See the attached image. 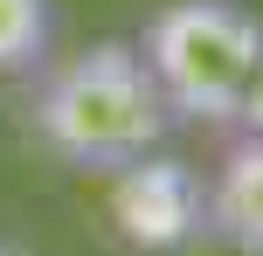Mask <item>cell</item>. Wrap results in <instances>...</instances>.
Returning a JSON list of instances; mask_svg holds the SVG:
<instances>
[{"instance_id":"obj_1","label":"cell","mask_w":263,"mask_h":256,"mask_svg":"<svg viewBox=\"0 0 263 256\" xmlns=\"http://www.w3.org/2000/svg\"><path fill=\"white\" fill-rule=\"evenodd\" d=\"M166 125H173L166 97H159L139 42H97V49L69 55L35 97V139L83 173H118L125 160L166 139Z\"/></svg>"},{"instance_id":"obj_2","label":"cell","mask_w":263,"mask_h":256,"mask_svg":"<svg viewBox=\"0 0 263 256\" xmlns=\"http://www.w3.org/2000/svg\"><path fill=\"white\" fill-rule=\"evenodd\" d=\"M256 49L263 21L242 0H166L139 35V55L166 97V118L180 125H236Z\"/></svg>"},{"instance_id":"obj_3","label":"cell","mask_w":263,"mask_h":256,"mask_svg":"<svg viewBox=\"0 0 263 256\" xmlns=\"http://www.w3.org/2000/svg\"><path fill=\"white\" fill-rule=\"evenodd\" d=\"M111 229L139 256H180L208 243V173H194L173 152H139L111 173Z\"/></svg>"},{"instance_id":"obj_4","label":"cell","mask_w":263,"mask_h":256,"mask_svg":"<svg viewBox=\"0 0 263 256\" xmlns=\"http://www.w3.org/2000/svg\"><path fill=\"white\" fill-rule=\"evenodd\" d=\"M208 243L263 256V132H242L208 180Z\"/></svg>"},{"instance_id":"obj_5","label":"cell","mask_w":263,"mask_h":256,"mask_svg":"<svg viewBox=\"0 0 263 256\" xmlns=\"http://www.w3.org/2000/svg\"><path fill=\"white\" fill-rule=\"evenodd\" d=\"M55 42V0H0V76H21Z\"/></svg>"},{"instance_id":"obj_6","label":"cell","mask_w":263,"mask_h":256,"mask_svg":"<svg viewBox=\"0 0 263 256\" xmlns=\"http://www.w3.org/2000/svg\"><path fill=\"white\" fill-rule=\"evenodd\" d=\"M236 125H242V132H263V49H256V69H250V90H242Z\"/></svg>"},{"instance_id":"obj_7","label":"cell","mask_w":263,"mask_h":256,"mask_svg":"<svg viewBox=\"0 0 263 256\" xmlns=\"http://www.w3.org/2000/svg\"><path fill=\"white\" fill-rule=\"evenodd\" d=\"M0 256H35V249H21V243H0Z\"/></svg>"}]
</instances>
